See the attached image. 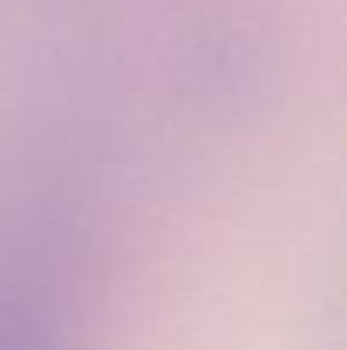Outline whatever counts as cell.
<instances>
[{
    "mask_svg": "<svg viewBox=\"0 0 347 350\" xmlns=\"http://www.w3.org/2000/svg\"><path fill=\"white\" fill-rule=\"evenodd\" d=\"M55 313L27 289H0V350H58Z\"/></svg>",
    "mask_w": 347,
    "mask_h": 350,
    "instance_id": "1",
    "label": "cell"
}]
</instances>
